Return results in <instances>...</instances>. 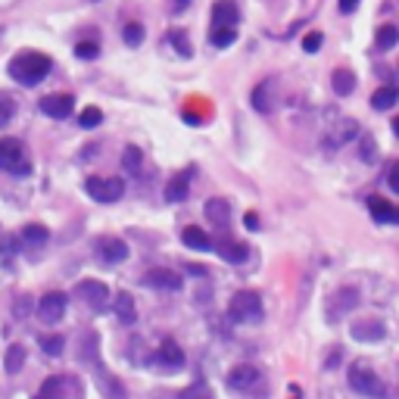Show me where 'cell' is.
I'll use <instances>...</instances> for the list:
<instances>
[{"mask_svg": "<svg viewBox=\"0 0 399 399\" xmlns=\"http://www.w3.org/2000/svg\"><path fill=\"white\" fill-rule=\"evenodd\" d=\"M228 318L237 325H253L262 318V296L256 291H237L228 303Z\"/></svg>", "mask_w": 399, "mask_h": 399, "instance_id": "2", "label": "cell"}, {"mask_svg": "<svg viewBox=\"0 0 399 399\" xmlns=\"http://www.w3.org/2000/svg\"><path fill=\"white\" fill-rule=\"evenodd\" d=\"M181 241L188 243L191 250H200V253H206V250H212V241H209V234L203 231L200 225H188L181 231Z\"/></svg>", "mask_w": 399, "mask_h": 399, "instance_id": "21", "label": "cell"}, {"mask_svg": "<svg viewBox=\"0 0 399 399\" xmlns=\"http://www.w3.org/2000/svg\"><path fill=\"white\" fill-rule=\"evenodd\" d=\"M188 271H193V275H197V278H203V275H209V271L203 268V266H188Z\"/></svg>", "mask_w": 399, "mask_h": 399, "instance_id": "45", "label": "cell"}, {"mask_svg": "<svg viewBox=\"0 0 399 399\" xmlns=\"http://www.w3.org/2000/svg\"><path fill=\"white\" fill-rule=\"evenodd\" d=\"M63 390H66V380L59 378V375H50L44 384L38 387L35 399H63Z\"/></svg>", "mask_w": 399, "mask_h": 399, "instance_id": "25", "label": "cell"}, {"mask_svg": "<svg viewBox=\"0 0 399 399\" xmlns=\"http://www.w3.org/2000/svg\"><path fill=\"white\" fill-rule=\"evenodd\" d=\"M399 100V88H393V84H384V88H378L375 94H371V106L375 109H390Z\"/></svg>", "mask_w": 399, "mask_h": 399, "instance_id": "26", "label": "cell"}, {"mask_svg": "<svg viewBox=\"0 0 399 399\" xmlns=\"http://www.w3.org/2000/svg\"><path fill=\"white\" fill-rule=\"evenodd\" d=\"M97 253H100V259H103V262L116 266V262L128 259V243H125L122 237H100V241H97Z\"/></svg>", "mask_w": 399, "mask_h": 399, "instance_id": "12", "label": "cell"}, {"mask_svg": "<svg viewBox=\"0 0 399 399\" xmlns=\"http://www.w3.org/2000/svg\"><path fill=\"white\" fill-rule=\"evenodd\" d=\"M359 10V0H340V13H355Z\"/></svg>", "mask_w": 399, "mask_h": 399, "instance_id": "43", "label": "cell"}, {"mask_svg": "<svg viewBox=\"0 0 399 399\" xmlns=\"http://www.w3.org/2000/svg\"><path fill=\"white\" fill-rule=\"evenodd\" d=\"M47 225H41V222H31V225H25L22 228V241L29 243V247H41V243H47Z\"/></svg>", "mask_w": 399, "mask_h": 399, "instance_id": "27", "label": "cell"}, {"mask_svg": "<svg viewBox=\"0 0 399 399\" xmlns=\"http://www.w3.org/2000/svg\"><path fill=\"white\" fill-rule=\"evenodd\" d=\"M100 122H103V113H100L97 106L81 109V116H79V125H81V128H97Z\"/></svg>", "mask_w": 399, "mask_h": 399, "instance_id": "35", "label": "cell"}, {"mask_svg": "<svg viewBox=\"0 0 399 399\" xmlns=\"http://www.w3.org/2000/svg\"><path fill=\"white\" fill-rule=\"evenodd\" d=\"M393 134H396V138H399V116L393 118Z\"/></svg>", "mask_w": 399, "mask_h": 399, "instance_id": "47", "label": "cell"}, {"mask_svg": "<svg viewBox=\"0 0 399 399\" xmlns=\"http://www.w3.org/2000/svg\"><path fill=\"white\" fill-rule=\"evenodd\" d=\"M4 365H6V371H10V375H19V371H22V365H25V346L13 343L10 350H6Z\"/></svg>", "mask_w": 399, "mask_h": 399, "instance_id": "29", "label": "cell"}, {"mask_svg": "<svg viewBox=\"0 0 399 399\" xmlns=\"http://www.w3.org/2000/svg\"><path fill=\"white\" fill-rule=\"evenodd\" d=\"M84 191H88V197L97 203H116V200H122V193H125V181L122 178H97L94 175L84 181Z\"/></svg>", "mask_w": 399, "mask_h": 399, "instance_id": "5", "label": "cell"}, {"mask_svg": "<svg viewBox=\"0 0 399 399\" xmlns=\"http://www.w3.org/2000/svg\"><path fill=\"white\" fill-rule=\"evenodd\" d=\"M241 13H237L234 0H216L212 6V29H234Z\"/></svg>", "mask_w": 399, "mask_h": 399, "instance_id": "14", "label": "cell"}, {"mask_svg": "<svg viewBox=\"0 0 399 399\" xmlns=\"http://www.w3.org/2000/svg\"><path fill=\"white\" fill-rule=\"evenodd\" d=\"M0 168H4V172L19 175V178H25V175L31 172L29 159H25V143L22 141L0 138Z\"/></svg>", "mask_w": 399, "mask_h": 399, "instance_id": "4", "label": "cell"}, {"mask_svg": "<svg viewBox=\"0 0 399 399\" xmlns=\"http://www.w3.org/2000/svg\"><path fill=\"white\" fill-rule=\"evenodd\" d=\"M181 399H212V390L206 384H193L191 390H184Z\"/></svg>", "mask_w": 399, "mask_h": 399, "instance_id": "39", "label": "cell"}, {"mask_svg": "<svg viewBox=\"0 0 399 399\" xmlns=\"http://www.w3.org/2000/svg\"><path fill=\"white\" fill-rule=\"evenodd\" d=\"M243 225H247L250 228V231H259V216H256V212H247V216H243Z\"/></svg>", "mask_w": 399, "mask_h": 399, "instance_id": "42", "label": "cell"}, {"mask_svg": "<svg viewBox=\"0 0 399 399\" xmlns=\"http://www.w3.org/2000/svg\"><path fill=\"white\" fill-rule=\"evenodd\" d=\"M330 84H334V94L337 97H350L355 91V75L350 69H337L330 75Z\"/></svg>", "mask_w": 399, "mask_h": 399, "instance_id": "24", "label": "cell"}, {"mask_svg": "<svg viewBox=\"0 0 399 399\" xmlns=\"http://www.w3.org/2000/svg\"><path fill=\"white\" fill-rule=\"evenodd\" d=\"M237 41V29H212L209 31V44L212 47H231Z\"/></svg>", "mask_w": 399, "mask_h": 399, "instance_id": "32", "label": "cell"}, {"mask_svg": "<svg viewBox=\"0 0 399 399\" xmlns=\"http://www.w3.org/2000/svg\"><path fill=\"white\" fill-rule=\"evenodd\" d=\"M346 380H350V387L362 396H380L384 393V384H380L378 371L371 368L368 362H353L350 371H346Z\"/></svg>", "mask_w": 399, "mask_h": 399, "instance_id": "3", "label": "cell"}, {"mask_svg": "<svg viewBox=\"0 0 399 399\" xmlns=\"http://www.w3.org/2000/svg\"><path fill=\"white\" fill-rule=\"evenodd\" d=\"M321 41H325V35H321V31H309V35L303 38V50H305V54H318Z\"/></svg>", "mask_w": 399, "mask_h": 399, "instance_id": "38", "label": "cell"}, {"mask_svg": "<svg viewBox=\"0 0 399 399\" xmlns=\"http://www.w3.org/2000/svg\"><path fill=\"white\" fill-rule=\"evenodd\" d=\"M375 44L378 50H390L399 44V25H380L378 35H375Z\"/></svg>", "mask_w": 399, "mask_h": 399, "instance_id": "28", "label": "cell"}, {"mask_svg": "<svg viewBox=\"0 0 399 399\" xmlns=\"http://www.w3.org/2000/svg\"><path fill=\"white\" fill-rule=\"evenodd\" d=\"M362 159H365V163H375V159H378V143L371 138H362Z\"/></svg>", "mask_w": 399, "mask_h": 399, "instance_id": "41", "label": "cell"}, {"mask_svg": "<svg viewBox=\"0 0 399 399\" xmlns=\"http://www.w3.org/2000/svg\"><path fill=\"white\" fill-rule=\"evenodd\" d=\"M156 362L163 365V368H181L184 365V350L175 340H168L166 337V340L159 343V350H156Z\"/></svg>", "mask_w": 399, "mask_h": 399, "instance_id": "16", "label": "cell"}, {"mask_svg": "<svg viewBox=\"0 0 399 399\" xmlns=\"http://www.w3.org/2000/svg\"><path fill=\"white\" fill-rule=\"evenodd\" d=\"M13 116H16V103L6 94H0V128H4V125H10Z\"/></svg>", "mask_w": 399, "mask_h": 399, "instance_id": "36", "label": "cell"}, {"mask_svg": "<svg viewBox=\"0 0 399 399\" xmlns=\"http://www.w3.org/2000/svg\"><path fill=\"white\" fill-rule=\"evenodd\" d=\"M355 303H359V293H355L353 287H340V291H337V293L325 303L328 321H334V325H337V321H343V318L355 309Z\"/></svg>", "mask_w": 399, "mask_h": 399, "instance_id": "7", "label": "cell"}, {"mask_svg": "<svg viewBox=\"0 0 399 399\" xmlns=\"http://www.w3.org/2000/svg\"><path fill=\"white\" fill-rule=\"evenodd\" d=\"M168 38H172V44L178 47V54H181V56H191V54H193L191 44H188V38H184V31H172Z\"/></svg>", "mask_w": 399, "mask_h": 399, "instance_id": "40", "label": "cell"}, {"mask_svg": "<svg viewBox=\"0 0 399 399\" xmlns=\"http://www.w3.org/2000/svg\"><path fill=\"white\" fill-rule=\"evenodd\" d=\"M75 296L84 300V305H91L94 312H106L109 303H113V293H109V287L103 281H79L75 284Z\"/></svg>", "mask_w": 399, "mask_h": 399, "instance_id": "6", "label": "cell"}, {"mask_svg": "<svg viewBox=\"0 0 399 399\" xmlns=\"http://www.w3.org/2000/svg\"><path fill=\"white\" fill-rule=\"evenodd\" d=\"M97 387L103 390V396H109V399H125V387H122V380H118L116 375H109L106 368H100L97 365Z\"/></svg>", "mask_w": 399, "mask_h": 399, "instance_id": "19", "label": "cell"}, {"mask_svg": "<svg viewBox=\"0 0 399 399\" xmlns=\"http://www.w3.org/2000/svg\"><path fill=\"white\" fill-rule=\"evenodd\" d=\"M390 188H393V191L399 193V163H396L393 168H390Z\"/></svg>", "mask_w": 399, "mask_h": 399, "instance_id": "44", "label": "cell"}, {"mask_svg": "<svg viewBox=\"0 0 399 399\" xmlns=\"http://www.w3.org/2000/svg\"><path fill=\"white\" fill-rule=\"evenodd\" d=\"M175 4H178V6H188V0H175Z\"/></svg>", "mask_w": 399, "mask_h": 399, "instance_id": "48", "label": "cell"}, {"mask_svg": "<svg viewBox=\"0 0 399 399\" xmlns=\"http://www.w3.org/2000/svg\"><path fill=\"white\" fill-rule=\"evenodd\" d=\"M355 131H359V125L353 122V118H340L337 125H325V147H343L350 138H355Z\"/></svg>", "mask_w": 399, "mask_h": 399, "instance_id": "11", "label": "cell"}, {"mask_svg": "<svg viewBox=\"0 0 399 399\" xmlns=\"http://www.w3.org/2000/svg\"><path fill=\"white\" fill-rule=\"evenodd\" d=\"M350 334L362 343H375V340H384L387 328H384V321H355L350 328Z\"/></svg>", "mask_w": 399, "mask_h": 399, "instance_id": "15", "label": "cell"}, {"mask_svg": "<svg viewBox=\"0 0 399 399\" xmlns=\"http://www.w3.org/2000/svg\"><path fill=\"white\" fill-rule=\"evenodd\" d=\"M188 193H191V175L188 172L175 175L172 181L166 184V200L168 203H184V200H188Z\"/></svg>", "mask_w": 399, "mask_h": 399, "instance_id": "20", "label": "cell"}, {"mask_svg": "<svg viewBox=\"0 0 399 399\" xmlns=\"http://www.w3.org/2000/svg\"><path fill=\"white\" fill-rule=\"evenodd\" d=\"M66 305H69V296L59 293V291H50L38 300V318L47 321V325H56V321L66 315Z\"/></svg>", "mask_w": 399, "mask_h": 399, "instance_id": "8", "label": "cell"}, {"mask_svg": "<svg viewBox=\"0 0 399 399\" xmlns=\"http://www.w3.org/2000/svg\"><path fill=\"white\" fill-rule=\"evenodd\" d=\"M268 88H271V81H262L256 91H253V109L256 113H271V100H268Z\"/></svg>", "mask_w": 399, "mask_h": 399, "instance_id": "30", "label": "cell"}, {"mask_svg": "<svg viewBox=\"0 0 399 399\" xmlns=\"http://www.w3.org/2000/svg\"><path fill=\"white\" fill-rule=\"evenodd\" d=\"M303 393H300V390H296V387H291V399H300Z\"/></svg>", "mask_w": 399, "mask_h": 399, "instance_id": "46", "label": "cell"}, {"mask_svg": "<svg viewBox=\"0 0 399 399\" xmlns=\"http://www.w3.org/2000/svg\"><path fill=\"white\" fill-rule=\"evenodd\" d=\"M54 69V63H50L47 54H38V50H25V54L13 56L10 66H6V72H10V79L16 84H22V88H35L41 84Z\"/></svg>", "mask_w": 399, "mask_h": 399, "instance_id": "1", "label": "cell"}, {"mask_svg": "<svg viewBox=\"0 0 399 399\" xmlns=\"http://www.w3.org/2000/svg\"><path fill=\"white\" fill-rule=\"evenodd\" d=\"M218 256L225 262H231V266H243V262L250 259V247L241 241H222V247H218Z\"/></svg>", "mask_w": 399, "mask_h": 399, "instance_id": "18", "label": "cell"}, {"mask_svg": "<svg viewBox=\"0 0 399 399\" xmlns=\"http://www.w3.org/2000/svg\"><path fill=\"white\" fill-rule=\"evenodd\" d=\"M368 212L378 222H399V206H390L384 197H368Z\"/></svg>", "mask_w": 399, "mask_h": 399, "instance_id": "22", "label": "cell"}, {"mask_svg": "<svg viewBox=\"0 0 399 399\" xmlns=\"http://www.w3.org/2000/svg\"><path fill=\"white\" fill-rule=\"evenodd\" d=\"M113 309H116V315L122 325H134L138 321V309H134V296L131 293H116L113 296Z\"/></svg>", "mask_w": 399, "mask_h": 399, "instance_id": "17", "label": "cell"}, {"mask_svg": "<svg viewBox=\"0 0 399 399\" xmlns=\"http://www.w3.org/2000/svg\"><path fill=\"white\" fill-rule=\"evenodd\" d=\"M143 284L147 287H156V291H168V293H175V291H181V275L172 268H150L147 275H143Z\"/></svg>", "mask_w": 399, "mask_h": 399, "instance_id": "9", "label": "cell"}, {"mask_svg": "<svg viewBox=\"0 0 399 399\" xmlns=\"http://www.w3.org/2000/svg\"><path fill=\"white\" fill-rule=\"evenodd\" d=\"M141 163H143V153L138 147H125V153H122V168L125 172H138Z\"/></svg>", "mask_w": 399, "mask_h": 399, "instance_id": "33", "label": "cell"}, {"mask_svg": "<svg viewBox=\"0 0 399 399\" xmlns=\"http://www.w3.org/2000/svg\"><path fill=\"white\" fill-rule=\"evenodd\" d=\"M75 56H79V59H97L100 47L94 44V41H81V44H75Z\"/></svg>", "mask_w": 399, "mask_h": 399, "instance_id": "37", "label": "cell"}, {"mask_svg": "<svg viewBox=\"0 0 399 399\" xmlns=\"http://www.w3.org/2000/svg\"><path fill=\"white\" fill-rule=\"evenodd\" d=\"M122 41H125L128 47H138L141 41H143V25H141V22H128V25L122 29Z\"/></svg>", "mask_w": 399, "mask_h": 399, "instance_id": "34", "label": "cell"}, {"mask_svg": "<svg viewBox=\"0 0 399 399\" xmlns=\"http://www.w3.org/2000/svg\"><path fill=\"white\" fill-rule=\"evenodd\" d=\"M206 218L216 225H228V218H231V203L225 197H212L206 200Z\"/></svg>", "mask_w": 399, "mask_h": 399, "instance_id": "23", "label": "cell"}, {"mask_svg": "<svg viewBox=\"0 0 399 399\" xmlns=\"http://www.w3.org/2000/svg\"><path fill=\"white\" fill-rule=\"evenodd\" d=\"M259 384V371L253 368V365H234L231 371H228V387L231 390H250V387H256Z\"/></svg>", "mask_w": 399, "mask_h": 399, "instance_id": "13", "label": "cell"}, {"mask_svg": "<svg viewBox=\"0 0 399 399\" xmlns=\"http://www.w3.org/2000/svg\"><path fill=\"white\" fill-rule=\"evenodd\" d=\"M38 106H41V113L50 118H69L75 109V97L72 94H47Z\"/></svg>", "mask_w": 399, "mask_h": 399, "instance_id": "10", "label": "cell"}, {"mask_svg": "<svg viewBox=\"0 0 399 399\" xmlns=\"http://www.w3.org/2000/svg\"><path fill=\"white\" fill-rule=\"evenodd\" d=\"M38 343H41V350H44L47 355H63V350H66V337L63 334H44Z\"/></svg>", "mask_w": 399, "mask_h": 399, "instance_id": "31", "label": "cell"}]
</instances>
